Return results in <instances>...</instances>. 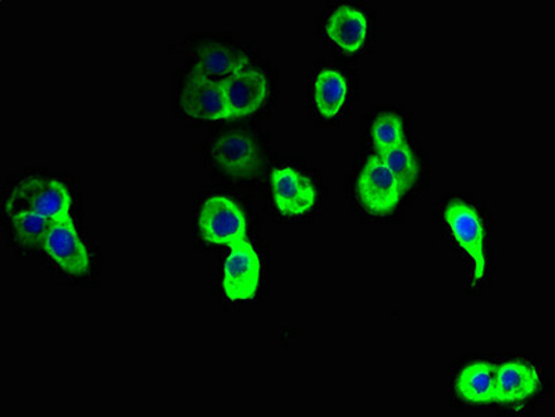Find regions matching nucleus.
Segmentation results:
<instances>
[{"mask_svg": "<svg viewBox=\"0 0 555 417\" xmlns=\"http://www.w3.org/2000/svg\"><path fill=\"white\" fill-rule=\"evenodd\" d=\"M199 230L206 243L233 247L247 239V218L228 196L215 195L201 209Z\"/></svg>", "mask_w": 555, "mask_h": 417, "instance_id": "nucleus-2", "label": "nucleus"}, {"mask_svg": "<svg viewBox=\"0 0 555 417\" xmlns=\"http://www.w3.org/2000/svg\"><path fill=\"white\" fill-rule=\"evenodd\" d=\"M443 216L456 244L473 258V287H476L486 274L485 227L480 216L473 206L459 199L446 206Z\"/></svg>", "mask_w": 555, "mask_h": 417, "instance_id": "nucleus-3", "label": "nucleus"}, {"mask_svg": "<svg viewBox=\"0 0 555 417\" xmlns=\"http://www.w3.org/2000/svg\"><path fill=\"white\" fill-rule=\"evenodd\" d=\"M367 23L360 10L341 6L327 19L326 32L333 43L344 51L356 53L365 42Z\"/></svg>", "mask_w": 555, "mask_h": 417, "instance_id": "nucleus-13", "label": "nucleus"}, {"mask_svg": "<svg viewBox=\"0 0 555 417\" xmlns=\"http://www.w3.org/2000/svg\"><path fill=\"white\" fill-rule=\"evenodd\" d=\"M14 233L18 242L27 247H43L53 222L34 212H22L10 216Z\"/></svg>", "mask_w": 555, "mask_h": 417, "instance_id": "nucleus-17", "label": "nucleus"}, {"mask_svg": "<svg viewBox=\"0 0 555 417\" xmlns=\"http://www.w3.org/2000/svg\"><path fill=\"white\" fill-rule=\"evenodd\" d=\"M348 86L346 78L334 70L319 73L315 80L317 109L326 119H333L346 103Z\"/></svg>", "mask_w": 555, "mask_h": 417, "instance_id": "nucleus-15", "label": "nucleus"}, {"mask_svg": "<svg viewBox=\"0 0 555 417\" xmlns=\"http://www.w3.org/2000/svg\"><path fill=\"white\" fill-rule=\"evenodd\" d=\"M230 117L248 116L263 105L268 80L258 68L245 66L222 82Z\"/></svg>", "mask_w": 555, "mask_h": 417, "instance_id": "nucleus-10", "label": "nucleus"}, {"mask_svg": "<svg viewBox=\"0 0 555 417\" xmlns=\"http://www.w3.org/2000/svg\"><path fill=\"white\" fill-rule=\"evenodd\" d=\"M224 264L223 289L230 301H248L258 291L260 260L247 239L233 245Z\"/></svg>", "mask_w": 555, "mask_h": 417, "instance_id": "nucleus-6", "label": "nucleus"}, {"mask_svg": "<svg viewBox=\"0 0 555 417\" xmlns=\"http://www.w3.org/2000/svg\"><path fill=\"white\" fill-rule=\"evenodd\" d=\"M537 369L524 362H507L495 369V402L515 404L539 390Z\"/></svg>", "mask_w": 555, "mask_h": 417, "instance_id": "nucleus-11", "label": "nucleus"}, {"mask_svg": "<svg viewBox=\"0 0 555 417\" xmlns=\"http://www.w3.org/2000/svg\"><path fill=\"white\" fill-rule=\"evenodd\" d=\"M43 249L65 272L80 276L90 266V255L78 237L70 216L53 222Z\"/></svg>", "mask_w": 555, "mask_h": 417, "instance_id": "nucleus-9", "label": "nucleus"}, {"mask_svg": "<svg viewBox=\"0 0 555 417\" xmlns=\"http://www.w3.org/2000/svg\"><path fill=\"white\" fill-rule=\"evenodd\" d=\"M380 159L390 170V173L395 175L402 194L414 188L417 175H420V167H417L415 156L406 144L380 152Z\"/></svg>", "mask_w": 555, "mask_h": 417, "instance_id": "nucleus-16", "label": "nucleus"}, {"mask_svg": "<svg viewBox=\"0 0 555 417\" xmlns=\"http://www.w3.org/2000/svg\"><path fill=\"white\" fill-rule=\"evenodd\" d=\"M274 205L284 216H302L317 204V190L308 177L293 167H282L272 174Z\"/></svg>", "mask_w": 555, "mask_h": 417, "instance_id": "nucleus-8", "label": "nucleus"}, {"mask_svg": "<svg viewBox=\"0 0 555 417\" xmlns=\"http://www.w3.org/2000/svg\"><path fill=\"white\" fill-rule=\"evenodd\" d=\"M357 191L363 208L375 216L390 214L402 195L395 175L377 156H372L363 166Z\"/></svg>", "mask_w": 555, "mask_h": 417, "instance_id": "nucleus-4", "label": "nucleus"}, {"mask_svg": "<svg viewBox=\"0 0 555 417\" xmlns=\"http://www.w3.org/2000/svg\"><path fill=\"white\" fill-rule=\"evenodd\" d=\"M212 159L223 173L235 179H248L258 173L262 156L258 145L243 132H228L220 135L212 144Z\"/></svg>", "mask_w": 555, "mask_h": 417, "instance_id": "nucleus-5", "label": "nucleus"}, {"mask_svg": "<svg viewBox=\"0 0 555 417\" xmlns=\"http://www.w3.org/2000/svg\"><path fill=\"white\" fill-rule=\"evenodd\" d=\"M247 65V55L237 49L220 45V43H208L195 53L193 71L210 80L223 82L225 78L233 76Z\"/></svg>", "mask_w": 555, "mask_h": 417, "instance_id": "nucleus-12", "label": "nucleus"}, {"mask_svg": "<svg viewBox=\"0 0 555 417\" xmlns=\"http://www.w3.org/2000/svg\"><path fill=\"white\" fill-rule=\"evenodd\" d=\"M495 369L498 367L485 362L470 363L464 367L455 382L461 399L473 404L495 402Z\"/></svg>", "mask_w": 555, "mask_h": 417, "instance_id": "nucleus-14", "label": "nucleus"}, {"mask_svg": "<svg viewBox=\"0 0 555 417\" xmlns=\"http://www.w3.org/2000/svg\"><path fill=\"white\" fill-rule=\"evenodd\" d=\"M373 142L379 152L389 151L406 144L404 135V127L400 117L392 113H382L373 125Z\"/></svg>", "mask_w": 555, "mask_h": 417, "instance_id": "nucleus-18", "label": "nucleus"}, {"mask_svg": "<svg viewBox=\"0 0 555 417\" xmlns=\"http://www.w3.org/2000/svg\"><path fill=\"white\" fill-rule=\"evenodd\" d=\"M181 106L186 116L195 120L216 121L230 117L222 82L210 80L196 71L186 78Z\"/></svg>", "mask_w": 555, "mask_h": 417, "instance_id": "nucleus-7", "label": "nucleus"}, {"mask_svg": "<svg viewBox=\"0 0 555 417\" xmlns=\"http://www.w3.org/2000/svg\"><path fill=\"white\" fill-rule=\"evenodd\" d=\"M72 195L65 185L52 179H26L10 194L7 212L13 216L34 212L56 222L70 216Z\"/></svg>", "mask_w": 555, "mask_h": 417, "instance_id": "nucleus-1", "label": "nucleus"}]
</instances>
